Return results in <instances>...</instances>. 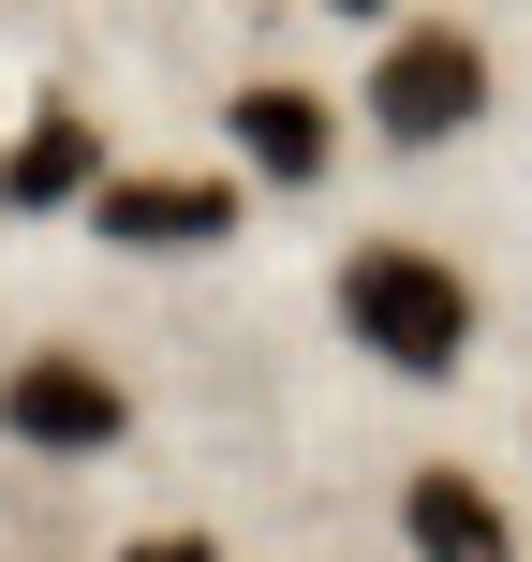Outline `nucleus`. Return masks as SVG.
I'll return each mask as SVG.
<instances>
[{
    "label": "nucleus",
    "mask_w": 532,
    "mask_h": 562,
    "mask_svg": "<svg viewBox=\"0 0 532 562\" xmlns=\"http://www.w3.org/2000/svg\"><path fill=\"white\" fill-rule=\"evenodd\" d=\"M340 340H355L370 370L444 385V370L474 356V281L429 252V237H355V252H340Z\"/></svg>",
    "instance_id": "1"
},
{
    "label": "nucleus",
    "mask_w": 532,
    "mask_h": 562,
    "mask_svg": "<svg viewBox=\"0 0 532 562\" xmlns=\"http://www.w3.org/2000/svg\"><path fill=\"white\" fill-rule=\"evenodd\" d=\"M355 104H370V134H385V148H459V134L488 119V45H474L459 15L385 30V59H370Z\"/></svg>",
    "instance_id": "2"
},
{
    "label": "nucleus",
    "mask_w": 532,
    "mask_h": 562,
    "mask_svg": "<svg viewBox=\"0 0 532 562\" xmlns=\"http://www.w3.org/2000/svg\"><path fill=\"white\" fill-rule=\"evenodd\" d=\"M0 429H15V459H118L134 445V385H118L104 356H75V340H30L15 385H0Z\"/></svg>",
    "instance_id": "3"
},
{
    "label": "nucleus",
    "mask_w": 532,
    "mask_h": 562,
    "mask_svg": "<svg viewBox=\"0 0 532 562\" xmlns=\"http://www.w3.org/2000/svg\"><path fill=\"white\" fill-rule=\"evenodd\" d=\"M89 237L104 252H223L237 237V178H104Z\"/></svg>",
    "instance_id": "4"
},
{
    "label": "nucleus",
    "mask_w": 532,
    "mask_h": 562,
    "mask_svg": "<svg viewBox=\"0 0 532 562\" xmlns=\"http://www.w3.org/2000/svg\"><path fill=\"white\" fill-rule=\"evenodd\" d=\"M223 119H237V164H252L267 193H310V178L340 164V119H326V89H296V75H252Z\"/></svg>",
    "instance_id": "5"
},
{
    "label": "nucleus",
    "mask_w": 532,
    "mask_h": 562,
    "mask_svg": "<svg viewBox=\"0 0 532 562\" xmlns=\"http://www.w3.org/2000/svg\"><path fill=\"white\" fill-rule=\"evenodd\" d=\"M399 548H415V562H518V518H503L488 474L429 459V474H399Z\"/></svg>",
    "instance_id": "6"
},
{
    "label": "nucleus",
    "mask_w": 532,
    "mask_h": 562,
    "mask_svg": "<svg viewBox=\"0 0 532 562\" xmlns=\"http://www.w3.org/2000/svg\"><path fill=\"white\" fill-rule=\"evenodd\" d=\"M89 193H104V134H89V104H30V134L0 148V207L45 223V207H89Z\"/></svg>",
    "instance_id": "7"
},
{
    "label": "nucleus",
    "mask_w": 532,
    "mask_h": 562,
    "mask_svg": "<svg viewBox=\"0 0 532 562\" xmlns=\"http://www.w3.org/2000/svg\"><path fill=\"white\" fill-rule=\"evenodd\" d=\"M118 562H223V533H134Z\"/></svg>",
    "instance_id": "8"
},
{
    "label": "nucleus",
    "mask_w": 532,
    "mask_h": 562,
    "mask_svg": "<svg viewBox=\"0 0 532 562\" xmlns=\"http://www.w3.org/2000/svg\"><path fill=\"white\" fill-rule=\"evenodd\" d=\"M326 15H385V0H326Z\"/></svg>",
    "instance_id": "9"
}]
</instances>
